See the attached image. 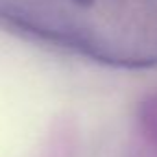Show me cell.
Segmentation results:
<instances>
[{"instance_id":"cell-1","label":"cell","mask_w":157,"mask_h":157,"mask_svg":"<svg viewBox=\"0 0 157 157\" xmlns=\"http://www.w3.org/2000/svg\"><path fill=\"white\" fill-rule=\"evenodd\" d=\"M0 21L109 67H157V0H0Z\"/></svg>"}]
</instances>
